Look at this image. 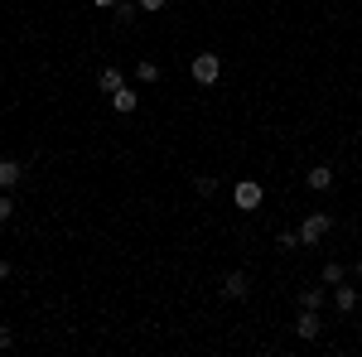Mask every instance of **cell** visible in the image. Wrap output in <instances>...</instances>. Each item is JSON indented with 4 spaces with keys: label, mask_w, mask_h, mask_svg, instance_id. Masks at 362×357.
I'll use <instances>...</instances> for the list:
<instances>
[{
    "label": "cell",
    "mask_w": 362,
    "mask_h": 357,
    "mask_svg": "<svg viewBox=\"0 0 362 357\" xmlns=\"http://www.w3.org/2000/svg\"><path fill=\"white\" fill-rule=\"evenodd\" d=\"M189 73H194L198 87H218V78H223V58H218V54H194Z\"/></svg>",
    "instance_id": "1"
},
{
    "label": "cell",
    "mask_w": 362,
    "mask_h": 357,
    "mask_svg": "<svg viewBox=\"0 0 362 357\" xmlns=\"http://www.w3.org/2000/svg\"><path fill=\"white\" fill-rule=\"evenodd\" d=\"M329 227H334L329 213H309V218L300 222V247H319V242L329 237Z\"/></svg>",
    "instance_id": "2"
},
{
    "label": "cell",
    "mask_w": 362,
    "mask_h": 357,
    "mask_svg": "<svg viewBox=\"0 0 362 357\" xmlns=\"http://www.w3.org/2000/svg\"><path fill=\"white\" fill-rule=\"evenodd\" d=\"M232 203H237V208H242V213H256V208H261V203H266V189H261V184H256V179H242V184H237V189H232Z\"/></svg>",
    "instance_id": "3"
},
{
    "label": "cell",
    "mask_w": 362,
    "mask_h": 357,
    "mask_svg": "<svg viewBox=\"0 0 362 357\" xmlns=\"http://www.w3.org/2000/svg\"><path fill=\"white\" fill-rule=\"evenodd\" d=\"M223 295L227 300H247L251 295V275L247 271H227L223 275Z\"/></svg>",
    "instance_id": "4"
},
{
    "label": "cell",
    "mask_w": 362,
    "mask_h": 357,
    "mask_svg": "<svg viewBox=\"0 0 362 357\" xmlns=\"http://www.w3.org/2000/svg\"><path fill=\"white\" fill-rule=\"evenodd\" d=\"M295 333H300V338H319V333H324V319H319V309H300V319H295Z\"/></svg>",
    "instance_id": "5"
},
{
    "label": "cell",
    "mask_w": 362,
    "mask_h": 357,
    "mask_svg": "<svg viewBox=\"0 0 362 357\" xmlns=\"http://www.w3.org/2000/svg\"><path fill=\"white\" fill-rule=\"evenodd\" d=\"M334 309L338 314H353V309H358V285H343V280H338L334 285Z\"/></svg>",
    "instance_id": "6"
},
{
    "label": "cell",
    "mask_w": 362,
    "mask_h": 357,
    "mask_svg": "<svg viewBox=\"0 0 362 357\" xmlns=\"http://www.w3.org/2000/svg\"><path fill=\"white\" fill-rule=\"evenodd\" d=\"M305 184H309L314 193H329V189H334V169H329V165L309 169V174H305Z\"/></svg>",
    "instance_id": "7"
},
{
    "label": "cell",
    "mask_w": 362,
    "mask_h": 357,
    "mask_svg": "<svg viewBox=\"0 0 362 357\" xmlns=\"http://www.w3.org/2000/svg\"><path fill=\"white\" fill-rule=\"evenodd\" d=\"M136 107H140V92H131V87H121V92H112V111H121V116H131Z\"/></svg>",
    "instance_id": "8"
},
{
    "label": "cell",
    "mask_w": 362,
    "mask_h": 357,
    "mask_svg": "<svg viewBox=\"0 0 362 357\" xmlns=\"http://www.w3.org/2000/svg\"><path fill=\"white\" fill-rule=\"evenodd\" d=\"M25 179V165L20 160H0V189H15Z\"/></svg>",
    "instance_id": "9"
},
{
    "label": "cell",
    "mask_w": 362,
    "mask_h": 357,
    "mask_svg": "<svg viewBox=\"0 0 362 357\" xmlns=\"http://www.w3.org/2000/svg\"><path fill=\"white\" fill-rule=\"evenodd\" d=\"M121 87H126V78H121L116 68H102V73H97V92H107V97H112V92H121Z\"/></svg>",
    "instance_id": "10"
},
{
    "label": "cell",
    "mask_w": 362,
    "mask_h": 357,
    "mask_svg": "<svg viewBox=\"0 0 362 357\" xmlns=\"http://www.w3.org/2000/svg\"><path fill=\"white\" fill-rule=\"evenodd\" d=\"M136 83H145V87L160 83V63H155V58H140L136 63Z\"/></svg>",
    "instance_id": "11"
},
{
    "label": "cell",
    "mask_w": 362,
    "mask_h": 357,
    "mask_svg": "<svg viewBox=\"0 0 362 357\" xmlns=\"http://www.w3.org/2000/svg\"><path fill=\"white\" fill-rule=\"evenodd\" d=\"M112 15H116V25H131V20L140 15V5H136V0H116V10H112Z\"/></svg>",
    "instance_id": "12"
},
{
    "label": "cell",
    "mask_w": 362,
    "mask_h": 357,
    "mask_svg": "<svg viewBox=\"0 0 362 357\" xmlns=\"http://www.w3.org/2000/svg\"><path fill=\"white\" fill-rule=\"evenodd\" d=\"M300 309H324V290H319V285H309L305 295H300Z\"/></svg>",
    "instance_id": "13"
},
{
    "label": "cell",
    "mask_w": 362,
    "mask_h": 357,
    "mask_svg": "<svg viewBox=\"0 0 362 357\" xmlns=\"http://www.w3.org/2000/svg\"><path fill=\"white\" fill-rule=\"evenodd\" d=\"M15 218V189H0V222Z\"/></svg>",
    "instance_id": "14"
},
{
    "label": "cell",
    "mask_w": 362,
    "mask_h": 357,
    "mask_svg": "<svg viewBox=\"0 0 362 357\" xmlns=\"http://www.w3.org/2000/svg\"><path fill=\"white\" fill-rule=\"evenodd\" d=\"M194 189L203 193V198H213V193L223 189V184H218V179H213V174H198V179H194Z\"/></svg>",
    "instance_id": "15"
},
{
    "label": "cell",
    "mask_w": 362,
    "mask_h": 357,
    "mask_svg": "<svg viewBox=\"0 0 362 357\" xmlns=\"http://www.w3.org/2000/svg\"><path fill=\"white\" fill-rule=\"evenodd\" d=\"M343 280V266L338 261H324V275H319V285H338Z\"/></svg>",
    "instance_id": "16"
},
{
    "label": "cell",
    "mask_w": 362,
    "mask_h": 357,
    "mask_svg": "<svg viewBox=\"0 0 362 357\" xmlns=\"http://www.w3.org/2000/svg\"><path fill=\"white\" fill-rule=\"evenodd\" d=\"M276 247L280 251H295V247H300V232H290V227H285V232H276Z\"/></svg>",
    "instance_id": "17"
},
{
    "label": "cell",
    "mask_w": 362,
    "mask_h": 357,
    "mask_svg": "<svg viewBox=\"0 0 362 357\" xmlns=\"http://www.w3.org/2000/svg\"><path fill=\"white\" fill-rule=\"evenodd\" d=\"M136 5H140V10H150V15H155V10H165L169 0H136Z\"/></svg>",
    "instance_id": "18"
},
{
    "label": "cell",
    "mask_w": 362,
    "mask_h": 357,
    "mask_svg": "<svg viewBox=\"0 0 362 357\" xmlns=\"http://www.w3.org/2000/svg\"><path fill=\"white\" fill-rule=\"evenodd\" d=\"M10 343H15V333H10L5 324H0V348H10Z\"/></svg>",
    "instance_id": "19"
},
{
    "label": "cell",
    "mask_w": 362,
    "mask_h": 357,
    "mask_svg": "<svg viewBox=\"0 0 362 357\" xmlns=\"http://www.w3.org/2000/svg\"><path fill=\"white\" fill-rule=\"evenodd\" d=\"M10 271H15V266H10V261L0 256V280H10Z\"/></svg>",
    "instance_id": "20"
},
{
    "label": "cell",
    "mask_w": 362,
    "mask_h": 357,
    "mask_svg": "<svg viewBox=\"0 0 362 357\" xmlns=\"http://www.w3.org/2000/svg\"><path fill=\"white\" fill-rule=\"evenodd\" d=\"M92 5H97V10H116V0H92Z\"/></svg>",
    "instance_id": "21"
},
{
    "label": "cell",
    "mask_w": 362,
    "mask_h": 357,
    "mask_svg": "<svg viewBox=\"0 0 362 357\" xmlns=\"http://www.w3.org/2000/svg\"><path fill=\"white\" fill-rule=\"evenodd\" d=\"M353 275H358V285H362V261H358V266H353Z\"/></svg>",
    "instance_id": "22"
}]
</instances>
